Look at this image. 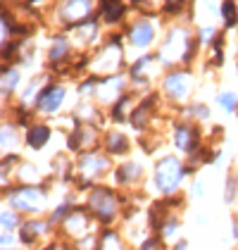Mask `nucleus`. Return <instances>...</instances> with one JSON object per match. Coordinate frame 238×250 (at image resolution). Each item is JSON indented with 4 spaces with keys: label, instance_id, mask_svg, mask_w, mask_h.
Wrapping results in <instances>:
<instances>
[{
    "label": "nucleus",
    "instance_id": "obj_21",
    "mask_svg": "<svg viewBox=\"0 0 238 250\" xmlns=\"http://www.w3.org/2000/svg\"><path fill=\"white\" fill-rule=\"evenodd\" d=\"M98 233V250H129L124 236L115 227H102Z\"/></svg>",
    "mask_w": 238,
    "mask_h": 250
},
{
    "label": "nucleus",
    "instance_id": "obj_29",
    "mask_svg": "<svg viewBox=\"0 0 238 250\" xmlns=\"http://www.w3.org/2000/svg\"><path fill=\"white\" fill-rule=\"evenodd\" d=\"M188 5H193V0H164L162 15H167V17H178V15L186 12Z\"/></svg>",
    "mask_w": 238,
    "mask_h": 250
},
{
    "label": "nucleus",
    "instance_id": "obj_8",
    "mask_svg": "<svg viewBox=\"0 0 238 250\" xmlns=\"http://www.w3.org/2000/svg\"><path fill=\"white\" fill-rule=\"evenodd\" d=\"M172 138H174V148H177L181 155H186V157L198 153L200 148L205 146L198 122H191V119H181L178 124H174Z\"/></svg>",
    "mask_w": 238,
    "mask_h": 250
},
{
    "label": "nucleus",
    "instance_id": "obj_34",
    "mask_svg": "<svg viewBox=\"0 0 238 250\" xmlns=\"http://www.w3.org/2000/svg\"><path fill=\"white\" fill-rule=\"evenodd\" d=\"M169 250H188V241H186V238H178V241H174V243L169 246Z\"/></svg>",
    "mask_w": 238,
    "mask_h": 250
},
{
    "label": "nucleus",
    "instance_id": "obj_23",
    "mask_svg": "<svg viewBox=\"0 0 238 250\" xmlns=\"http://www.w3.org/2000/svg\"><path fill=\"white\" fill-rule=\"evenodd\" d=\"M219 17L224 21V29H234L238 24V2L236 0H221Z\"/></svg>",
    "mask_w": 238,
    "mask_h": 250
},
{
    "label": "nucleus",
    "instance_id": "obj_27",
    "mask_svg": "<svg viewBox=\"0 0 238 250\" xmlns=\"http://www.w3.org/2000/svg\"><path fill=\"white\" fill-rule=\"evenodd\" d=\"M98 86H100V77H96V74H88V77L79 83L77 93H79L83 100H86V98H93V96H98Z\"/></svg>",
    "mask_w": 238,
    "mask_h": 250
},
{
    "label": "nucleus",
    "instance_id": "obj_30",
    "mask_svg": "<svg viewBox=\"0 0 238 250\" xmlns=\"http://www.w3.org/2000/svg\"><path fill=\"white\" fill-rule=\"evenodd\" d=\"M224 43H226V34L224 31H219L217 34V39L212 41V64L215 67H221L224 64Z\"/></svg>",
    "mask_w": 238,
    "mask_h": 250
},
{
    "label": "nucleus",
    "instance_id": "obj_17",
    "mask_svg": "<svg viewBox=\"0 0 238 250\" xmlns=\"http://www.w3.org/2000/svg\"><path fill=\"white\" fill-rule=\"evenodd\" d=\"M24 143V134H20V126L5 117L2 122V131H0V146H2V157L5 155H17Z\"/></svg>",
    "mask_w": 238,
    "mask_h": 250
},
{
    "label": "nucleus",
    "instance_id": "obj_7",
    "mask_svg": "<svg viewBox=\"0 0 238 250\" xmlns=\"http://www.w3.org/2000/svg\"><path fill=\"white\" fill-rule=\"evenodd\" d=\"M96 15V0H60L58 5V17L64 24V31L93 20Z\"/></svg>",
    "mask_w": 238,
    "mask_h": 250
},
{
    "label": "nucleus",
    "instance_id": "obj_28",
    "mask_svg": "<svg viewBox=\"0 0 238 250\" xmlns=\"http://www.w3.org/2000/svg\"><path fill=\"white\" fill-rule=\"evenodd\" d=\"M217 105L226 115H234V112H238V96L234 91H221V93H217Z\"/></svg>",
    "mask_w": 238,
    "mask_h": 250
},
{
    "label": "nucleus",
    "instance_id": "obj_14",
    "mask_svg": "<svg viewBox=\"0 0 238 250\" xmlns=\"http://www.w3.org/2000/svg\"><path fill=\"white\" fill-rule=\"evenodd\" d=\"M124 93H129V91H126V77H124V72H121V74H112V77L100 79L98 96L96 98H98L100 105H110V107H112Z\"/></svg>",
    "mask_w": 238,
    "mask_h": 250
},
{
    "label": "nucleus",
    "instance_id": "obj_13",
    "mask_svg": "<svg viewBox=\"0 0 238 250\" xmlns=\"http://www.w3.org/2000/svg\"><path fill=\"white\" fill-rule=\"evenodd\" d=\"M143 176H145V167L136 160H124L112 169V181H115L117 188H129L131 191L136 184L143 181Z\"/></svg>",
    "mask_w": 238,
    "mask_h": 250
},
{
    "label": "nucleus",
    "instance_id": "obj_31",
    "mask_svg": "<svg viewBox=\"0 0 238 250\" xmlns=\"http://www.w3.org/2000/svg\"><path fill=\"white\" fill-rule=\"evenodd\" d=\"M217 29L212 26V24H207V26H200V31H198V41L200 43H205V45H212V41L217 39Z\"/></svg>",
    "mask_w": 238,
    "mask_h": 250
},
{
    "label": "nucleus",
    "instance_id": "obj_4",
    "mask_svg": "<svg viewBox=\"0 0 238 250\" xmlns=\"http://www.w3.org/2000/svg\"><path fill=\"white\" fill-rule=\"evenodd\" d=\"M186 162L178 155H164L159 157L153 167V188L167 198V195H177L181 193V181L186 179Z\"/></svg>",
    "mask_w": 238,
    "mask_h": 250
},
{
    "label": "nucleus",
    "instance_id": "obj_3",
    "mask_svg": "<svg viewBox=\"0 0 238 250\" xmlns=\"http://www.w3.org/2000/svg\"><path fill=\"white\" fill-rule=\"evenodd\" d=\"M77 176H74V186L77 191H91L96 184H98L100 176H105L107 172L115 169L112 165V157L107 153H102L100 148L96 150H86V153L77 155Z\"/></svg>",
    "mask_w": 238,
    "mask_h": 250
},
{
    "label": "nucleus",
    "instance_id": "obj_9",
    "mask_svg": "<svg viewBox=\"0 0 238 250\" xmlns=\"http://www.w3.org/2000/svg\"><path fill=\"white\" fill-rule=\"evenodd\" d=\"M91 67H93V74L100 79L112 77V74H121V67H124V50H121V45L107 43L102 50H98L93 55Z\"/></svg>",
    "mask_w": 238,
    "mask_h": 250
},
{
    "label": "nucleus",
    "instance_id": "obj_6",
    "mask_svg": "<svg viewBox=\"0 0 238 250\" xmlns=\"http://www.w3.org/2000/svg\"><path fill=\"white\" fill-rule=\"evenodd\" d=\"M96 219H93V214L86 210V205H77L74 212L60 224V233L64 236V238H72V243H77L81 238H86V236H91V233H96Z\"/></svg>",
    "mask_w": 238,
    "mask_h": 250
},
{
    "label": "nucleus",
    "instance_id": "obj_2",
    "mask_svg": "<svg viewBox=\"0 0 238 250\" xmlns=\"http://www.w3.org/2000/svg\"><path fill=\"white\" fill-rule=\"evenodd\" d=\"M48 195H50V188L45 181L34 184V186H24V184L15 186L12 184L10 188L2 191V200H5V208H12L24 217H39L45 210Z\"/></svg>",
    "mask_w": 238,
    "mask_h": 250
},
{
    "label": "nucleus",
    "instance_id": "obj_32",
    "mask_svg": "<svg viewBox=\"0 0 238 250\" xmlns=\"http://www.w3.org/2000/svg\"><path fill=\"white\" fill-rule=\"evenodd\" d=\"M188 193H191L193 198H202V195H205V188H202V181H200V179H193V184H191V188H188Z\"/></svg>",
    "mask_w": 238,
    "mask_h": 250
},
{
    "label": "nucleus",
    "instance_id": "obj_19",
    "mask_svg": "<svg viewBox=\"0 0 238 250\" xmlns=\"http://www.w3.org/2000/svg\"><path fill=\"white\" fill-rule=\"evenodd\" d=\"M126 12H129V5L124 2V0H100V20L105 21V24H110V26H115V24H121V21L126 20Z\"/></svg>",
    "mask_w": 238,
    "mask_h": 250
},
{
    "label": "nucleus",
    "instance_id": "obj_1",
    "mask_svg": "<svg viewBox=\"0 0 238 250\" xmlns=\"http://www.w3.org/2000/svg\"><path fill=\"white\" fill-rule=\"evenodd\" d=\"M126 195L119 193L115 186H105V184H96L91 191L86 193V210L93 214V219L102 227H115L119 217H124V208H126Z\"/></svg>",
    "mask_w": 238,
    "mask_h": 250
},
{
    "label": "nucleus",
    "instance_id": "obj_18",
    "mask_svg": "<svg viewBox=\"0 0 238 250\" xmlns=\"http://www.w3.org/2000/svg\"><path fill=\"white\" fill-rule=\"evenodd\" d=\"M69 60H72V39L67 34H55L53 43H50V50H48V62L53 67H60Z\"/></svg>",
    "mask_w": 238,
    "mask_h": 250
},
{
    "label": "nucleus",
    "instance_id": "obj_24",
    "mask_svg": "<svg viewBox=\"0 0 238 250\" xmlns=\"http://www.w3.org/2000/svg\"><path fill=\"white\" fill-rule=\"evenodd\" d=\"M21 224H24V214H20L12 208H2V212H0V227H2V231H20Z\"/></svg>",
    "mask_w": 238,
    "mask_h": 250
},
{
    "label": "nucleus",
    "instance_id": "obj_10",
    "mask_svg": "<svg viewBox=\"0 0 238 250\" xmlns=\"http://www.w3.org/2000/svg\"><path fill=\"white\" fill-rule=\"evenodd\" d=\"M64 98H67V88L58 83V81H48L43 86V91L39 93L36 103H34V112L36 115H58L64 105Z\"/></svg>",
    "mask_w": 238,
    "mask_h": 250
},
{
    "label": "nucleus",
    "instance_id": "obj_25",
    "mask_svg": "<svg viewBox=\"0 0 238 250\" xmlns=\"http://www.w3.org/2000/svg\"><path fill=\"white\" fill-rule=\"evenodd\" d=\"M178 229H181V217H178V212H172V214L164 219V224L159 227L158 236L164 241V243H167V241H172V238L177 236Z\"/></svg>",
    "mask_w": 238,
    "mask_h": 250
},
{
    "label": "nucleus",
    "instance_id": "obj_15",
    "mask_svg": "<svg viewBox=\"0 0 238 250\" xmlns=\"http://www.w3.org/2000/svg\"><path fill=\"white\" fill-rule=\"evenodd\" d=\"M134 148V141L129 138V134L119 131V129H107L102 131V153H107L112 160L115 157H126Z\"/></svg>",
    "mask_w": 238,
    "mask_h": 250
},
{
    "label": "nucleus",
    "instance_id": "obj_16",
    "mask_svg": "<svg viewBox=\"0 0 238 250\" xmlns=\"http://www.w3.org/2000/svg\"><path fill=\"white\" fill-rule=\"evenodd\" d=\"M50 138H53V129H50V124H45V122H31L26 129H24V146L29 148V150H43L48 143H50Z\"/></svg>",
    "mask_w": 238,
    "mask_h": 250
},
{
    "label": "nucleus",
    "instance_id": "obj_22",
    "mask_svg": "<svg viewBox=\"0 0 238 250\" xmlns=\"http://www.w3.org/2000/svg\"><path fill=\"white\" fill-rule=\"evenodd\" d=\"M20 81H21V72L15 64H5V67H2V83H0V88H2L5 103H7V98L20 88Z\"/></svg>",
    "mask_w": 238,
    "mask_h": 250
},
{
    "label": "nucleus",
    "instance_id": "obj_5",
    "mask_svg": "<svg viewBox=\"0 0 238 250\" xmlns=\"http://www.w3.org/2000/svg\"><path fill=\"white\" fill-rule=\"evenodd\" d=\"M159 91L172 103H186L188 96L193 93V72L191 69H172V72H167L162 77Z\"/></svg>",
    "mask_w": 238,
    "mask_h": 250
},
{
    "label": "nucleus",
    "instance_id": "obj_11",
    "mask_svg": "<svg viewBox=\"0 0 238 250\" xmlns=\"http://www.w3.org/2000/svg\"><path fill=\"white\" fill-rule=\"evenodd\" d=\"M55 233V227L48 222V219H39V217H29L24 219V224L20 227L17 236H20V243L24 248H36L40 238H48Z\"/></svg>",
    "mask_w": 238,
    "mask_h": 250
},
{
    "label": "nucleus",
    "instance_id": "obj_33",
    "mask_svg": "<svg viewBox=\"0 0 238 250\" xmlns=\"http://www.w3.org/2000/svg\"><path fill=\"white\" fill-rule=\"evenodd\" d=\"M231 238H234V243H238V214L231 217Z\"/></svg>",
    "mask_w": 238,
    "mask_h": 250
},
{
    "label": "nucleus",
    "instance_id": "obj_12",
    "mask_svg": "<svg viewBox=\"0 0 238 250\" xmlns=\"http://www.w3.org/2000/svg\"><path fill=\"white\" fill-rule=\"evenodd\" d=\"M124 36H126L131 48L143 50V48H150V45L158 41V29H155V24L148 20V17H140V20L131 21V24L126 26Z\"/></svg>",
    "mask_w": 238,
    "mask_h": 250
},
{
    "label": "nucleus",
    "instance_id": "obj_26",
    "mask_svg": "<svg viewBox=\"0 0 238 250\" xmlns=\"http://www.w3.org/2000/svg\"><path fill=\"white\" fill-rule=\"evenodd\" d=\"M236 198H238V172L236 169H229L226 179H224V203L234 205Z\"/></svg>",
    "mask_w": 238,
    "mask_h": 250
},
{
    "label": "nucleus",
    "instance_id": "obj_20",
    "mask_svg": "<svg viewBox=\"0 0 238 250\" xmlns=\"http://www.w3.org/2000/svg\"><path fill=\"white\" fill-rule=\"evenodd\" d=\"M136 105H139V103H134V93H124V96L119 98L117 103L110 107V119H112L115 124H124V122H129Z\"/></svg>",
    "mask_w": 238,
    "mask_h": 250
}]
</instances>
